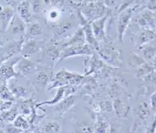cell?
Segmentation results:
<instances>
[{
    "label": "cell",
    "mask_w": 156,
    "mask_h": 133,
    "mask_svg": "<svg viewBox=\"0 0 156 133\" xmlns=\"http://www.w3.org/2000/svg\"><path fill=\"white\" fill-rule=\"evenodd\" d=\"M90 76H85L80 73L69 72L66 69H63L58 73L52 76L51 82L49 84V89L58 88L65 86H80L93 79Z\"/></svg>",
    "instance_id": "obj_1"
},
{
    "label": "cell",
    "mask_w": 156,
    "mask_h": 133,
    "mask_svg": "<svg viewBox=\"0 0 156 133\" xmlns=\"http://www.w3.org/2000/svg\"><path fill=\"white\" fill-rule=\"evenodd\" d=\"M102 43L103 45L99 44V49L96 51L99 57L108 65L119 68L121 66V51L108 40Z\"/></svg>",
    "instance_id": "obj_2"
},
{
    "label": "cell",
    "mask_w": 156,
    "mask_h": 133,
    "mask_svg": "<svg viewBox=\"0 0 156 133\" xmlns=\"http://www.w3.org/2000/svg\"><path fill=\"white\" fill-rule=\"evenodd\" d=\"M80 12L84 18L91 23L110 13V11L105 6L103 3L95 1V2H92V3L84 5L80 10Z\"/></svg>",
    "instance_id": "obj_3"
},
{
    "label": "cell",
    "mask_w": 156,
    "mask_h": 133,
    "mask_svg": "<svg viewBox=\"0 0 156 133\" xmlns=\"http://www.w3.org/2000/svg\"><path fill=\"white\" fill-rule=\"evenodd\" d=\"M95 52H96L95 50L88 43H86L81 46H70V47L63 48L60 52L58 63H60L69 58L80 57V56H87V57L92 56Z\"/></svg>",
    "instance_id": "obj_4"
},
{
    "label": "cell",
    "mask_w": 156,
    "mask_h": 133,
    "mask_svg": "<svg viewBox=\"0 0 156 133\" xmlns=\"http://www.w3.org/2000/svg\"><path fill=\"white\" fill-rule=\"evenodd\" d=\"M20 58V56H15L0 65V81L3 84H7L12 79L21 77L15 71V65Z\"/></svg>",
    "instance_id": "obj_5"
},
{
    "label": "cell",
    "mask_w": 156,
    "mask_h": 133,
    "mask_svg": "<svg viewBox=\"0 0 156 133\" xmlns=\"http://www.w3.org/2000/svg\"><path fill=\"white\" fill-rule=\"evenodd\" d=\"M139 6L140 5H135L133 7H130L119 13L118 20H117V26H116L117 39H118L119 42L123 43V37H124V34L126 32V29L132 20V15H133L135 10L139 8Z\"/></svg>",
    "instance_id": "obj_6"
},
{
    "label": "cell",
    "mask_w": 156,
    "mask_h": 133,
    "mask_svg": "<svg viewBox=\"0 0 156 133\" xmlns=\"http://www.w3.org/2000/svg\"><path fill=\"white\" fill-rule=\"evenodd\" d=\"M105 65L106 63L95 52L94 55L88 56L87 58L84 60V75L91 76L92 74H98Z\"/></svg>",
    "instance_id": "obj_7"
},
{
    "label": "cell",
    "mask_w": 156,
    "mask_h": 133,
    "mask_svg": "<svg viewBox=\"0 0 156 133\" xmlns=\"http://www.w3.org/2000/svg\"><path fill=\"white\" fill-rule=\"evenodd\" d=\"M108 16H109V13L101 19H98L96 20L91 22L92 31L94 35L95 40L97 41L98 43L106 42L108 40L106 31H105V25H106V21H107Z\"/></svg>",
    "instance_id": "obj_8"
},
{
    "label": "cell",
    "mask_w": 156,
    "mask_h": 133,
    "mask_svg": "<svg viewBox=\"0 0 156 133\" xmlns=\"http://www.w3.org/2000/svg\"><path fill=\"white\" fill-rule=\"evenodd\" d=\"M78 19H79V22L80 24V27L82 28L85 37H86V41L87 43H88L89 45H91L95 51H97L99 49V43L94 38V35L92 31V26H91V23L88 22L82 14L80 12V10L78 12Z\"/></svg>",
    "instance_id": "obj_9"
},
{
    "label": "cell",
    "mask_w": 156,
    "mask_h": 133,
    "mask_svg": "<svg viewBox=\"0 0 156 133\" xmlns=\"http://www.w3.org/2000/svg\"><path fill=\"white\" fill-rule=\"evenodd\" d=\"M38 65L31 61L28 58L21 57L15 65V71L21 77H26L28 74L34 73L38 71Z\"/></svg>",
    "instance_id": "obj_10"
},
{
    "label": "cell",
    "mask_w": 156,
    "mask_h": 133,
    "mask_svg": "<svg viewBox=\"0 0 156 133\" xmlns=\"http://www.w3.org/2000/svg\"><path fill=\"white\" fill-rule=\"evenodd\" d=\"M44 46V42L40 40H35L33 38H29L28 40H24L20 54L24 58H28L34 55V53L41 50Z\"/></svg>",
    "instance_id": "obj_11"
},
{
    "label": "cell",
    "mask_w": 156,
    "mask_h": 133,
    "mask_svg": "<svg viewBox=\"0 0 156 133\" xmlns=\"http://www.w3.org/2000/svg\"><path fill=\"white\" fill-rule=\"evenodd\" d=\"M74 23L73 21H66L63 24H59L52 26L53 31V42H57L59 40H63L69 36L71 31L73 28Z\"/></svg>",
    "instance_id": "obj_12"
},
{
    "label": "cell",
    "mask_w": 156,
    "mask_h": 133,
    "mask_svg": "<svg viewBox=\"0 0 156 133\" xmlns=\"http://www.w3.org/2000/svg\"><path fill=\"white\" fill-rule=\"evenodd\" d=\"M14 14L15 12L11 6H0V31L3 33L6 32Z\"/></svg>",
    "instance_id": "obj_13"
},
{
    "label": "cell",
    "mask_w": 156,
    "mask_h": 133,
    "mask_svg": "<svg viewBox=\"0 0 156 133\" xmlns=\"http://www.w3.org/2000/svg\"><path fill=\"white\" fill-rule=\"evenodd\" d=\"M76 100H77V97L75 95L67 96L65 99H63L61 101H59L58 103L54 105L53 107L54 112H56L59 116L66 114L75 105Z\"/></svg>",
    "instance_id": "obj_14"
},
{
    "label": "cell",
    "mask_w": 156,
    "mask_h": 133,
    "mask_svg": "<svg viewBox=\"0 0 156 133\" xmlns=\"http://www.w3.org/2000/svg\"><path fill=\"white\" fill-rule=\"evenodd\" d=\"M26 29L27 28L25 26V22L20 18L18 14L15 13L6 32H9L11 34H13V35H23L24 33H26Z\"/></svg>",
    "instance_id": "obj_15"
},
{
    "label": "cell",
    "mask_w": 156,
    "mask_h": 133,
    "mask_svg": "<svg viewBox=\"0 0 156 133\" xmlns=\"http://www.w3.org/2000/svg\"><path fill=\"white\" fill-rule=\"evenodd\" d=\"M17 12L25 23H30L33 21V12L31 10L30 4L27 0H24L21 3H20V5L17 7Z\"/></svg>",
    "instance_id": "obj_16"
},
{
    "label": "cell",
    "mask_w": 156,
    "mask_h": 133,
    "mask_svg": "<svg viewBox=\"0 0 156 133\" xmlns=\"http://www.w3.org/2000/svg\"><path fill=\"white\" fill-rule=\"evenodd\" d=\"M86 43H87V41H86V37H85L82 28L79 27L71 36V38L63 43V48L70 47V46H81Z\"/></svg>",
    "instance_id": "obj_17"
},
{
    "label": "cell",
    "mask_w": 156,
    "mask_h": 133,
    "mask_svg": "<svg viewBox=\"0 0 156 133\" xmlns=\"http://www.w3.org/2000/svg\"><path fill=\"white\" fill-rule=\"evenodd\" d=\"M113 110L115 111V115L120 118H125L127 117L129 111H130V107L125 104V102L119 97L115 98L113 102Z\"/></svg>",
    "instance_id": "obj_18"
},
{
    "label": "cell",
    "mask_w": 156,
    "mask_h": 133,
    "mask_svg": "<svg viewBox=\"0 0 156 133\" xmlns=\"http://www.w3.org/2000/svg\"><path fill=\"white\" fill-rule=\"evenodd\" d=\"M67 92H66V86H60L58 87V90L57 93L54 96V98L50 100H46V101H41L40 103H37L35 104V106L37 108L41 107V106H44V105H47V106H54L55 104L58 103L59 101L65 99L66 97H67Z\"/></svg>",
    "instance_id": "obj_19"
},
{
    "label": "cell",
    "mask_w": 156,
    "mask_h": 133,
    "mask_svg": "<svg viewBox=\"0 0 156 133\" xmlns=\"http://www.w3.org/2000/svg\"><path fill=\"white\" fill-rule=\"evenodd\" d=\"M155 38V30L143 29L137 36V46L142 47L149 42H153Z\"/></svg>",
    "instance_id": "obj_20"
},
{
    "label": "cell",
    "mask_w": 156,
    "mask_h": 133,
    "mask_svg": "<svg viewBox=\"0 0 156 133\" xmlns=\"http://www.w3.org/2000/svg\"><path fill=\"white\" fill-rule=\"evenodd\" d=\"M140 49L142 51L143 59L147 63L155 65L156 50L154 44H150V42H149L148 44H146V45L140 47Z\"/></svg>",
    "instance_id": "obj_21"
},
{
    "label": "cell",
    "mask_w": 156,
    "mask_h": 133,
    "mask_svg": "<svg viewBox=\"0 0 156 133\" xmlns=\"http://www.w3.org/2000/svg\"><path fill=\"white\" fill-rule=\"evenodd\" d=\"M36 72L37 75L35 78V85L40 88H44L48 86L51 82L53 75L49 74V72H47L45 70H41L40 68H38V71Z\"/></svg>",
    "instance_id": "obj_22"
},
{
    "label": "cell",
    "mask_w": 156,
    "mask_h": 133,
    "mask_svg": "<svg viewBox=\"0 0 156 133\" xmlns=\"http://www.w3.org/2000/svg\"><path fill=\"white\" fill-rule=\"evenodd\" d=\"M110 127L107 120L102 116L97 117L95 124H93V133H108Z\"/></svg>",
    "instance_id": "obj_23"
},
{
    "label": "cell",
    "mask_w": 156,
    "mask_h": 133,
    "mask_svg": "<svg viewBox=\"0 0 156 133\" xmlns=\"http://www.w3.org/2000/svg\"><path fill=\"white\" fill-rule=\"evenodd\" d=\"M34 106H35V103L33 99L28 98V99H25L22 102H20V104L19 105V107L17 106V108H18L19 113H20L25 117H28V116L31 114L32 109Z\"/></svg>",
    "instance_id": "obj_24"
},
{
    "label": "cell",
    "mask_w": 156,
    "mask_h": 133,
    "mask_svg": "<svg viewBox=\"0 0 156 133\" xmlns=\"http://www.w3.org/2000/svg\"><path fill=\"white\" fill-rule=\"evenodd\" d=\"M8 88L10 89L11 93H12V95L14 96V98H19V99H27V94H28V91L27 88H25L21 86H19L17 84H10L8 85Z\"/></svg>",
    "instance_id": "obj_25"
},
{
    "label": "cell",
    "mask_w": 156,
    "mask_h": 133,
    "mask_svg": "<svg viewBox=\"0 0 156 133\" xmlns=\"http://www.w3.org/2000/svg\"><path fill=\"white\" fill-rule=\"evenodd\" d=\"M19 115V111H18V108L15 106L14 108H9L8 110L5 111H2V113L0 114V121L4 122V123H12L13 120L15 119V117Z\"/></svg>",
    "instance_id": "obj_26"
},
{
    "label": "cell",
    "mask_w": 156,
    "mask_h": 133,
    "mask_svg": "<svg viewBox=\"0 0 156 133\" xmlns=\"http://www.w3.org/2000/svg\"><path fill=\"white\" fill-rule=\"evenodd\" d=\"M153 72H155V65L146 62L144 65L135 70V76L137 78H143Z\"/></svg>",
    "instance_id": "obj_27"
},
{
    "label": "cell",
    "mask_w": 156,
    "mask_h": 133,
    "mask_svg": "<svg viewBox=\"0 0 156 133\" xmlns=\"http://www.w3.org/2000/svg\"><path fill=\"white\" fill-rule=\"evenodd\" d=\"M140 16L146 20L149 29L155 30V12H151L147 9H143V12H141Z\"/></svg>",
    "instance_id": "obj_28"
},
{
    "label": "cell",
    "mask_w": 156,
    "mask_h": 133,
    "mask_svg": "<svg viewBox=\"0 0 156 133\" xmlns=\"http://www.w3.org/2000/svg\"><path fill=\"white\" fill-rule=\"evenodd\" d=\"M28 27L27 29H26V33L27 36L29 38H33V37H37L39 35H41L42 33V28L41 25L38 22H30L28 23Z\"/></svg>",
    "instance_id": "obj_29"
},
{
    "label": "cell",
    "mask_w": 156,
    "mask_h": 133,
    "mask_svg": "<svg viewBox=\"0 0 156 133\" xmlns=\"http://www.w3.org/2000/svg\"><path fill=\"white\" fill-rule=\"evenodd\" d=\"M73 133H93V124L88 121L78 122L74 126Z\"/></svg>",
    "instance_id": "obj_30"
},
{
    "label": "cell",
    "mask_w": 156,
    "mask_h": 133,
    "mask_svg": "<svg viewBox=\"0 0 156 133\" xmlns=\"http://www.w3.org/2000/svg\"><path fill=\"white\" fill-rule=\"evenodd\" d=\"M151 114V108L147 102H142L136 108V115L140 121H144Z\"/></svg>",
    "instance_id": "obj_31"
},
{
    "label": "cell",
    "mask_w": 156,
    "mask_h": 133,
    "mask_svg": "<svg viewBox=\"0 0 156 133\" xmlns=\"http://www.w3.org/2000/svg\"><path fill=\"white\" fill-rule=\"evenodd\" d=\"M12 124L14 125V126L18 127V128L23 130V131H27L31 127V124H30L27 117H25L23 115H21V114L20 115H18Z\"/></svg>",
    "instance_id": "obj_32"
},
{
    "label": "cell",
    "mask_w": 156,
    "mask_h": 133,
    "mask_svg": "<svg viewBox=\"0 0 156 133\" xmlns=\"http://www.w3.org/2000/svg\"><path fill=\"white\" fill-rule=\"evenodd\" d=\"M145 63H146V61L143 59V58H141L140 56L135 54V53H132L128 58V65L133 70L138 69Z\"/></svg>",
    "instance_id": "obj_33"
},
{
    "label": "cell",
    "mask_w": 156,
    "mask_h": 133,
    "mask_svg": "<svg viewBox=\"0 0 156 133\" xmlns=\"http://www.w3.org/2000/svg\"><path fill=\"white\" fill-rule=\"evenodd\" d=\"M41 130L44 133H60L61 126L57 121H49L42 126Z\"/></svg>",
    "instance_id": "obj_34"
},
{
    "label": "cell",
    "mask_w": 156,
    "mask_h": 133,
    "mask_svg": "<svg viewBox=\"0 0 156 133\" xmlns=\"http://www.w3.org/2000/svg\"><path fill=\"white\" fill-rule=\"evenodd\" d=\"M60 52H61V50H59L55 46H52L45 50V55L48 58L50 59V61H52L54 64H57V60L59 58Z\"/></svg>",
    "instance_id": "obj_35"
},
{
    "label": "cell",
    "mask_w": 156,
    "mask_h": 133,
    "mask_svg": "<svg viewBox=\"0 0 156 133\" xmlns=\"http://www.w3.org/2000/svg\"><path fill=\"white\" fill-rule=\"evenodd\" d=\"M98 111L102 112H112L113 105L110 100H103L98 104Z\"/></svg>",
    "instance_id": "obj_36"
},
{
    "label": "cell",
    "mask_w": 156,
    "mask_h": 133,
    "mask_svg": "<svg viewBox=\"0 0 156 133\" xmlns=\"http://www.w3.org/2000/svg\"><path fill=\"white\" fill-rule=\"evenodd\" d=\"M60 16H61V12L58 9H51L48 12V19L51 22H57L60 19Z\"/></svg>",
    "instance_id": "obj_37"
},
{
    "label": "cell",
    "mask_w": 156,
    "mask_h": 133,
    "mask_svg": "<svg viewBox=\"0 0 156 133\" xmlns=\"http://www.w3.org/2000/svg\"><path fill=\"white\" fill-rule=\"evenodd\" d=\"M120 94H121V87H120V86L116 82L112 84L110 86V88H109V95L115 99V98H117Z\"/></svg>",
    "instance_id": "obj_38"
},
{
    "label": "cell",
    "mask_w": 156,
    "mask_h": 133,
    "mask_svg": "<svg viewBox=\"0 0 156 133\" xmlns=\"http://www.w3.org/2000/svg\"><path fill=\"white\" fill-rule=\"evenodd\" d=\"M137 5V0H124L123 3L121 4V5L118 8V13H120L121 12H123L126 9L132 7V5Z\"/></svg>",
    "instance_id": "obj_39"
},
{
    "label": "cell",
    "mask_w": 156,
    "mask_h": 133,
    "mask_svg": "<svg viewBox=\"0 0 156 133\" xmlns=\"http://www.w3.org/2000/svg\"><path fill=\"white\" fill-rule=\"evenodd\" d=\"M23 130L18 128L12 124H7L5 127V133H22Z\"/></svg>",
    "instance_id": "obj_40"
},
{
    "label": "cell",
    "mask_w": 156,
    "mask_h": 133,
    "mask_svg": "<svg viewBox=\"0 0 156 133\" xmlns=\"http://www.w3.org/2000/svg\"><path fill=\"white\" fill-rule=\"evenodd\" d=\"M41 8H42V5H41V0H34L33 4H32V12L34 13H39L41 12Z\"/></svg>",
    "instance_id": "obj_41"
},
{
    "label": "cell",
    "mask_w": 156,
    "mask_h": 133,
    "mask_svg": "<svg viewBox=\"0 0 156 133\" xmlns=\"http://www.w3.org/2000/svg\"><path fill=\"white\" fill-rule=\"evenodd\" d=\"M155 4L156 0H148L147 2L146 3V5L144 6V8L147 9L151 12H155Z\"/></svg>",
    "instance_id": "obj_42"
},
{
    "label": "cell",
    "mask_w": 156,
    "mask_h": 133,
    "mask_svg": "<svg viewBox=\"0 0 156 133\" xmlns=\"http://www.w3.org/2000/svg\"><path fill=\"white\" fill-rule=\"evenodd\" d=\"M155 104H156V93L155 92L153 93L150 96V108L153 111H155Z\"/></svg>",
    "instance_id": "obj_43"
},
{
    "label": "cell",
    "mask_w": 156,
    "mask_h": 133,
    "mask_svg": "<svg viewBox=\"0 0 156 133\" xmlns=\"http://www.w3.org/2000/svg\"><path fill=\"white\" fill-rule=\"evenodd\" d=\"M120 0H104V5L105 6L108 8V7H115L118 4H119Z\"/></svg>",
    "instance_id": "obj_44"
},
{
    "label": "cell",
    "mask_w": 156,
    "mask_h": 133,
    "mask_svg": "<svg viewBox=\"0 0 156 133\" xmlns=\"http://www.w3.org/2000/svg\"><path fill=\"white\" fill-rule=\"evenodd\" d=\"M155 129H156V123L155 120H154L150 125L147 128V131L145 133H155Z\"/></svg>",
    "instance_id": "obj_45"
},
{
    "label": "cell",
    "mask_w": 156,
    "mask_h": 133,
    "mask_svg": "<svg viewBox=\"0 0 156 133\" xmlns=\"http://www.w3.org/2000/svg\"><path fill=\"white\" fill-rule=\"evenodd\" d=\"M96 0H81L82 2V5H86V4H88V3H92V2H95Z\"/></svg>",
    "instance_id": "obj_46"
},
{
    "label": "cell",
    "mask_w": 156,
    "mask_h": 133,
    "mask_svg": "<svg viewBox=\"0 0 156 133\" xmlns=\"http://www.w3.org/2000/svg\"><path fill=\"white\" fill-rule=\"evenodd\" d=\"M148 0H137V5H141V3H144V2H147Z\"/></svg>",
    "instance_id": "obj_47"
},
{
    "label": "cell",
    "mask_w": 156,
    "mask_h": 133,
    "mask_svg": "<svg viewBox=\"0 0 156 133\" xmlns=\"http://www.w3.org/2000/svg\"><path fill=\"white\" fill-rule=\"evenodd\" d=\"M22 133H33V132H32V131H30L29 130H27V131H24Z\"/></svg>",
    "instance_id": "obj_48"
},
{
    "label": "cell",
    "mask_w": 156,
    "mask_h": 133,
    "mask_svg": "<svg viewBox=\"0 0 156 133\" xmlns=\"http://www.w3.org/2000/svg\"><path fill=\"white\" fill-rule=\"evenodd\" d=\"M15 2H17V3H21L22 1H24V0H14Z\"/></svg>",
    "instance_id": "obj_49"
},
{
    "label": "cell",
    "mask_w": 156,
    "mask_h": 133,
    "mask_svg": "<svg viewBox=\"0 0 156 133\" xmlns=\"http://www.w3.org/2000/svg\"><path fill=\"white\" fill-rule=\"evenodd\" d=\"M0 47H1V46H0Z\"/></svg>",
    "instance_id": "obj_50"
}]
</instances>
